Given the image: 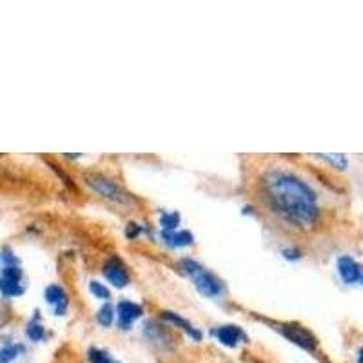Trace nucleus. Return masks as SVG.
I'll list each match as a JSON object with an SVG mask.
<instances>
[{
  "instance_id": "dca6fc26",
  "label": "nucleus",
  "mask_w": 363,
  "mask_h": 363,
  "mask_svg": "<svg viewBox=\"0 0 363 363\" xmlns=\"http://www.w3.org/2000/svg\"><path fill=\"white\" fill-rule=\"evenodd\" d=\"M160 223L164 225V231H174L180 223V216L177 213H165V215H162Z\"/></svg>"
},
{
  "instance_id": "f3484780",
  "label": "nucleus",
  "mask_w": 363,
  "mask_h": 363,
  "mask_svg": "<svg viewBox=\"0 0 363 363\" xmlns=\"http://www.w3.org/2000/svg\"><path fill=\"white\" fill-rule=\"evenodd\" d=\"M89 289H91V293L95 294L96 298H102V300H108V298H109V289H108V287H104L100 281H91Z\"/></svg>"
},
{
  "instance_id": "9b49d317",
  "label": "nucleus",
  "mask_w": 363,
  "mask_h": 363,
  "mask_svg": "<svg viewBox=\"0 0 363 363\" xmlns=\"http://www.w3.org/2000/svg\"><path fill=\"white\" fill-rule=\"evenodd\" d=\"M162 318H164L165 322H169V323H173V325H178L180 327V329H184L187 333V335L191 336V338H194V340H202V333H200L199 329H194L193 325H191L189 322H187V320H184V318H180L178 316V314H174V313H164L162 314Z\"/></svg>"
},
{
  "instance_id": "39448f33",
  "label": "nucleus",
  "mask_w": 363,
  "mask_h": 363,
  "mask_svg": "<svg viewBox=\"0 0 363 363\" xmlns=\"http://www.w3.org/2000/svg\"><path fill=\"white\" fill-rule=\"evenodd\" d=\"M338 272H340V278H342L345 284L363 285V265L358 264L356 260H352L351 256H342V258H340Z\"/></svg>"
},
{
  "instance_id": "1a4fd4ad",
  "label": "nucleus",
  "mask_w": 363,
  "mask_h": 363,
  "mask_svg": "<svg viewBox=\"0 0 363 363\" xmlns=\"http://www.w3.org/2000/svg\"><path fill=\"white\" fill-rule=\"evenodd\" d=\"M45 300L50 306L55 307V313L58 316H62L66 313V307H67V296H66V291L60 287V285H50L48 289H45Z\"/></svg>"
},
{
  "instance_id": "f8f14e48",
  "label": "nucleus",
  "mask_w": 363,
  "mask_h": 363,
  "mask_svg": "<svg viewBox=\"0 0 363 363\" xmlns=\"http://www.w3.org/2000/svg\"><path fill=\"white\" fill-rule=\"evenodd\" d=\"M24 351V345H21V343H9V345L0 347V363L15 362Z\"/></svg>"
},
{
  "instance_id": "f257e3e1",
  "label": "nucleus",
  "mask_w": 363,
  "mask_h": 363,
  "mask_svg": "<svg viewBox=\"0 0 363 363\" xmlns=\"http://www.w3.org/2000/svg\"><path fill=\"white\" fill-rule=\"evenodd\" d=\"M258 199L272 216L296 229H311L322 215L320 196L298 173L272 165L258 180Z\"/></svg>"
},
{
  "instance_id": "423d86ee",
  "label": "nucleus",
  "mask_w": 363,
  "mask_h": 363,
  "mask_svg": "<svg viewBox=\"0 0 363 363\" xmlns=\"http://www.w3.org/2000/svg\"><path fill=\"white\" fill-rule=\"evenodd\" d=\"M281 333H284L285 338H289L291 342L296 343V345H300V347H303V349H307V351H314V349H316V340H314V336L311 335L309 330L303 329V327L284 325Z\"/></svg>"
},
{
  "instance_id": "4468645a",
  "label": "nucleus",
  "mask_w": 363,
  "mask_h": 363,
  "mask_svg": "<svg viewBox=\"0 0 363 363\" xmlns=\"http://www.w3.org/2000/svg\"><path fill=\"white\" fill-rule=\"evenodd\" d=\"M26 333H28L29 340H33V342H42V340L45 338L44 325H42V323L38 322L37 318H35L33 322H29L28 330H26Z\"/></svg>"
},
{
  "instance_id": "6ab92c4d",
  "label": "nucleus",
  "mask_w": 363,
  "mask_h": 363,
  "mask_svg": "<svg viewBox=\"0 0 363 363\" xmlns=\"http://www.w3.org/2000/svg\"><path fill=\"white\" fill-rule=\"evenodd\" d=\"M356 363H363V347L358 349V356H356Z\"/></svg>"
},
{
  "instance_id": "7ed1b4c3",
  "label": "nucleus",
  "mask_w": 363,
  "mask_h": 363,
  "mask_svg": "<svg viewBox=\"0 0 363 363\" xmlns=\"http://www.w3.org/2000/svg\"><path fill=\"white\" fill-rule=\"evenodd\" d=\"M86 184L91 187V189L95 191V193H99L100 196H104L106 200H109V202L113 203H120V206H131L133 203V199L129 196L128 193H125L122 187L116 184V182H113L111 178L108 177H102V174H86Z\"/></svg>"
},
{
  "instance_id": "9d476101",
  "label": "nucleus",
  "mask_w": 363,
  "mask_h": 363,
  "mask_svg": "<svg viewBox=\"0 0 363 363\" xmlns=\"http://www.w3.org/2000/svg\"><path fill=\"white\" fill-rule=\"evenodd\" d=\"M215 335H216V338H218L220 342H222L223 345H227V347H236V345H238V342L245 340L244 333H242V330H240L238 327H235V325L220 327Z\"/></svg>"
},
{
  "instance_id": "a211bd4d",
  "label": "nucleus",
  "mask_w": 363,
  "mask_h": 363,
  "mask_svg": "<svg viewBox=\"0 0 363 363\" xmlns=\"http://www.w3.org/2000/svg\"><path fill=\"white\" fill-rule=\"evenodd\" d=\"M284 256L285 258H298V251H291V249H287V251H284Z\"/></svg>"
},
{
  "instance_id": "ddd939ff",
  "label": "nucleus",
  "mask_w": 363,
  "mask_h": 363,
  "mask_svg": "<svg viewBox=\"0 0 363 363\" xmlns=\"http://www.w3.org/2000/svg\"><path fill=\"white\" fill-rule=\"evenodd\" d=\"M113 318H115V309H113L111 303H106V306L100 307V311L96 313V322H99L102 327L111 325Z\"/></svg>"
},
{
  "instance_id": "6e6552de",
  "label": "nucleus",
  "mask_w": 363,
  "mask_h": 363,
  "mask_svg": "<svg viewBox=\"0 0 363 363\" xmlns=\"http://www.w3.org/2000/svg\"><path fill=\"white\" fill-rule=\"evenodd\" d=\"M116 311H118L120 329H131V323L136 318L142 316V307L133 303V301H120Z\"/></svg>"
},
{
  "instance_id": "0eeeda50",
  "label": "nucleus",
  "mask_w": 363,
  "mask_h": 363,
  "mask_svg": "<svg viewBox=\"0 0 363 363\" xmlns=\"http://www.w3.org/2000/svg\"><path fill=\"white\" fill-rule=\"evenodd\" d=\"M104 274H106V278L115 287H124L129 281L128 271H125L124 265L120 264V260H116V258H111V260L106 262V265H104Z\"/></svg>"
},
{
  "instance_id": "20e7f679",
  "label": "nucleus",
  "mask_w": 363,
  "mask_h": 363,
  "mask_svg": "<svg viewBox=\"0 0 363 363\" xmlns=\"http://www.w3.org/2000/svg\"><path fill=\"white\" fill-rule=\"evenodd\" d=\"M0 293L6 298L21 296L24 293L22 285V269L18 265H6L0 271Z\"/></svg>"
},
{
  "instance_id": "2eb2a0df",
  "label": "nucleus",
  "mask_w": 363,
  "mask_h": 363,
  "mask_svg": "<svg viewBox=\"0 0 363 363\" xmlns=\"http://www.w3.org/2000/svg\"><path fill=\"white\" fill-rule=\"evenodd\" d=\"M87 359H89V363H113L111 356L102 349H96V347H91L89 352H87Z\"/></svg>"
},
{
  "instance_id": "f03ea898",
  "label": "nucleus",
  "mask_w": 363,
  "mask_h": 363,
  "mask_svg": "<svg viewBox=\"0 0 363 363\" xmlns=\"http://www.w3.org/2000/svg\"><path fill=\"white\" fill-rule=\"evenodd\" d=\"M182 267H184V271L193 278L194 287H196L203 296L216 298L223 293V281L220 280V278H216L213 272L206 271L199 262L186 258V260H182Z\"/></svg>"
}]
</instances>
